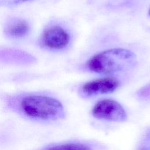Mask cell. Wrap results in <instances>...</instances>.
Segmentation results:
<instances>
[{
    "mask_svg": "<svg viewBox=\"0 0 150 150\" xmlns=\"http://www.w3.org/2000/svg\"><path fill=\"white\" fill-rule=\"evenodd\" d=\"M17 1H20V2H25V1H29V0H16Z\"/></svg>",
    "mask_w": 150,
    "mask_h": 150,
    "instance_id": "cell-10",
    "label": "cell"
},
{
    "mask_svg": "<svg viewBox=\"0 0 150 150\" xmlns=\"http://www.w3.org/2000/svg\"><path fill=\"white\" fill-rule=\"evenodd\" d=\"M43 150H91L84 144L80 143H66L49 146Z\"/></svg>",
    "mask_w": 150,
    "mask_h": 150,
    "instance_id": "cell-7",
    "label": "cell"
},
{
    "mask_svg": "<svg viewBox=\"0 0 150 150\" xmlns=\"http://www.w3.org/2000/svg\"><path fill=\"white\" fill-rule=\"evenodd\" d=\"M137 64L136 55L131 50L114 48L100 52L87 63L88 69L97 73H113L132 68Z\"/></svg>",
    "mask_w": 150,
    "mask_h": 150,
    "instance_id": "cell-2",
    "label": "cell"
},
{
    "mask_svg": "<svg viewBox=\"0 0 150 150\" xmlns=\"http://www.w3.org/2000/svg\"><path fill=\"white\" fill-rule=\"evenodd\" d=\"M120 86V81L113 77H104L85 83L81 88L87 96H93L112 93Z\"/></svg>",
    "mask_w": 150,
    "mask_h": 150,
    "instance_id": "cell-4",
    "label": "cell"
},
{
    "mask_svg": "<svg viewBox=\"0 0 150 150\" xmlns=\"http://www.w3.org/2000/svg\"><path fill=\"white\" fill-rule=\"evenodd\" d=\"M69 34L60 26L54 25L46 29L43 34V44L49 48L62 49L65 48L69 43Z\"/></svg>",
    "mask_w": 150,
    "mask_h": 150,
    "instance_id": "cell-5",
    "label": "cell"
},
{
    "mask_svg": "<svg viewBox=\"0 0 150 150\" xmlns=\"http://www.w3.org/2000/svg\"><path fill=\"white\" fill-rule=\"evenodd\" d=\"M139 96L142 98L150 97V84L142 88L138 93Z\"/></svg>",
    "mask_w": 150,
    "mask_h": 150,
    "instance_id": "cell-9",
    "label": "cell"
},
{
    "mask_svg": "<svg viewBox=\"0 0 150 150\" xmlns=\"http://www.w3.org/2000/svg\"><path fill=\"white\" fill-rule=\"evenodd\" d=\"M93 115L98 119L122 122L127 115L122 106L113 100L104 99L97 102L92 110Z\"/></svg>",
    "mask_w": 150,
    "mask_h": 150,
    "instance_id": "cell-3",
    "label": "cell"
},
{
    "mask_svg": "<svg viewBox=\"0 0 150 150\" xmlns=\"http://www.w3.org/2000/svg\"><path fill=\"white\" fill-rule=\"evenodd\" d=\"M138 150H150V131H148L144 136Z\"/></svg>",
    "mask_w": 150,
    "mask_h": 150,
    "instance_id": "cell-8",
    "label": "cell"
},
{
    "mask_svg": "<svg viewBox=\"0 0 150 150\" xmlns=\"http://www.w3.org/2000/svg\"><path fill=\"white\" fill-rule=\"evenodd\" d=\"M149 15H150V9H149Z\"/></svg>",
    "mask_w": 150,
    "mask_h": 150,
    "instance_id": "cell-11",
    "label": "cell"
},
{
    "mask_svg": "<svg viewBox=\"0 0 150 150\" xmlns=\"http://www.w3.org/2000/svg\"><path fill=\"white\" fill-rule=\"evenodd\" d=\"M29 30V25L24 21H18L10 24L6 28V33L12 38H22L26 35Z\"/></svg>",
    "mask_w": 150,
    "mask_h": 150,
    "instance_id": "cell-6",
    "label": "cell"
},
{
    "mask_svg": "<svg viewBox=\"0 0 150 150\" xmlns=\"http://www.w3.org/2000/svg\"><path fill=\"white\" fill-rule=\"evenodd\" d=\"M10 108L29 119L39 121H52L63 118L64 107L57 99L42 95L25 96Z\"/></svg>",
    "mask_w": 150,
    "mask_h": 150,
    "instance_id": "cell-1",
    "label": "cell"
}]
</instances>
